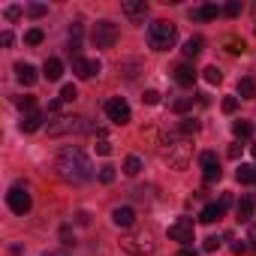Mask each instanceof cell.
Returning <instances> with one entry per match:
<instances>
[{"mask_svg": "<svg viewBox=\"0 0 256 256\" xmlns=\"http://www.w3.org/2000/svg\"><path fill=\"white\" fill-rule=\"evenodd\" d=\"M54 172H58V178L66 181V184H84V181L94 178V163H90V157H88L82 148L66 145V148L58 154V160H54Z\"/></svg>", "mask_w": 256, "mask_h": 256, "instance_id": "6da1fadb", "label": "cell"}, {"mask_svg": "<svg viewBox=\"0 0 256 256\" xmlns=\"http://www.w3.org/2000/svg\"><path fill=\"white\" fill-rule=\"evenodd\" d=\"M46 130H48V136L60 139V136H82V133L90 130V126H88L84 118H78V114H58V118H52V120L46 124Z\"/></svg>", "mask_w": 256, "mask_h": 256, "instance_id": "7a4b0ae2", "label": "cell"}, {"mask_svg": "<svg viewBox=\"0 0 256 256\" xmlns=\"http://www.w3.org/2000/svg\"><path fill=\"white\" fill-rule=\"evenodd\" d=\"M175 40H178V28L172 22H154L148 28V46L154 52H169L175 46Z\"/></svg>", "mask_w": 256, "mask_h": 256, "instance_id": "3957f363", "label": "cell"}, {"mask_svg": "<svg viewBox=\"0 0 256 256\" xmlns=\"http://www.w3.org/2000/svg\"><path fill=\"white\" fill-rule=\"evenodd\" d=\"M120 247H124V253H130V256H151V253H154V241H151L148 232L120 238Z\"/></svg>", "mask_w": 256, "mask_h": 256, "instance_id": "277c9868", "label": "cell"}, {"mask_svg": "<svg viewBox=\"0 0 256 256\" xmlns=\"http://www.w3.org/2000/svg\"><path fill=\"white\" fill-rule=\"evenodd\" d=\"M90 40H94L96 48H114V42H118V28H114L112 22H96Z\"/></svg>", "mask_w": 256, "mask_h": 256, "instance_id": "5b68a950", "label": "cell"}, {"mask_svg": "<svg viewBox=\"0 0 256 256\" xmlns=\"http://www.w3.org/2000/svg\"><path fill=\"white\" fill-rule=\"evenodd\" d=\"M106 114H108V120L112 124H130V118H133V112H130V106H126V100L124 96H112L108 102H106Z\"/></svg>", "mask_w": 256, "mask_h": 256, "instance_id": "8992f818", "label": "cell"}, {"mask_svg": "<svg viewBox=\"0 0 256 256\" xmlns=\"http://www.w3.org/2000/svg\"><path fill=\"white\" fill-rule=\"evenodd\" d=\"M6 205H10L16 214H28V211H30V205H34V199H30L28 187H12V190L6 193Z\"/></svg>", "mask_w": 256, "mask_h": 256, "instance_id": "52a82bcc", "label": "cell"}, {"mask_svg": "<svg viewBox=\"0 0 256 256\" xmlns=\"http://www.w3.org/2000/svg\"><path fill=\"white\" fill-rule=\"evenodd\" d=\"M199 166H202V175H205V181L211 184V181H220V160H217V154L214 151H202L199 154Z\"/></svg>", "mask_w": 256, "mask_h": 256, "instance_id": "ba28073f", "label": "cell"}, {"mask_svg": "<svg viewBox=\"0 0 256 256\" xmlns=\"http://www.w3.org/2000/svg\"><path fill=\"white\" fill-rule=\"evenodd\" d=\"M169 238H172V241H181V244H190V241H193V220H190V217H178V220L169 226Z\"/></svg>", "mask_w": 256, "mask_h": 256, "instance_id": "9c48e42d", "label": "cell"}, {"mask_svg": "<svg viewBox=\"0 0 256 256\" xmlns=\"http://www.w3.org/2000/svg\"><path fill=\"white\" fill-rule=\"evenodd\" d=\"M112 223L120 226V229H130L136 223V211L130 205H118V208H112Z\"/></svg>", "mask_w": 256, "mask_h": 256, "instance_id": "30bf717a", "label": "cell"}, {"mask_svg": "<svg viewBox=\"0 0 256 256\" xmlns=\"http://www.w3.org/2000/svg\"><path fill=\"white\" fill-rule=\"evenodd\" d=\"M72 72H76L78 78H90L94 72H100V60H88V58L76 54V58H72Z\"/></svg>", "mask_w": 256, "mask_h": 256, "instance_id": "8fae6325", "label": "cell"}, {"mask_svg": "<svg viewBox=\"0 0 256 256\" xmlns=\"http://www.w3.org/2000/svg\"><path fill=\"white\" fill-rule=\"evenodd\" d=\"M120 10H124L126 18H133V22H142L148 16V4H145V0H124Z\"/></svg>", "mask_w": 256, "mask_h": 256, "instance_id": "7c38bea8", "label": "cell"}, {"mask_svg": "<svg viewBox=\"0 0 256 256\" xmlns=\"http://www.w3.org/2000/svg\"><path fill=\"white\" fill-rule=\"evenodd\" d=\"M42 120H46V114L40 112V108H34V112H24L22 114V133H36L40 130V126H42Z\"/></svg>", "mask_w": 256, "mask_h": 256, "instance_id": "4fadbf2b", "label": "cell"}, {"mask_svg": "<svg viewBox=\"0 0 256 256\" xmlns=\"http://www.w3.org/2000/svg\"><path fill=\"white\" fill-rule=\"evenodd\" d=\"M220 12H223L220 6H214V4H205V6H196V10L190 12V18H193V22H214Z\"/></svg>", "mask_w": 256, "mask_h": 256, "instance_id": "5bb4252c", "label": "cell"}, {"mask_svg": "<svg viewBox=\"0 0 256 256\" xmlns=\"http://www.w3.org/2000/svg\"><path fill=\"white\" fill-rule=\"evenodd\" d=\"M175 82H178L181 88H193V82H196V70H193L190 64H178V66H175Z\"/></svg>", "mask_w": 256, "mask_h": 256, "instance_id": "9a60e30c", "label": "cell"}, {"mask_svg": "<svg viewBox=\"0 0 256 256\" xmlns=\"http://www.w3.org/2000/svg\"><path fill=\"white\" fill-rule=\"evenodd\" d=\"M42 76H46L48 82H58V78L64 76V64H60V58H48V60L42 64Z\"/></svg>", "mask_w": 256, "mask_h": 256, "instance_id": "2e32d148", "label": "cell"}, {"mask_svg": "<svg viewBox=\"0 0 256 256\" xmlns=\"http://www.w3.org/2000/svg\"><path fill=\"white\" fill-rule=\"evenodd\" d=\"M16 76H18V82L22 84H36V78H40V72H36V66H30V64H18L16 66Z\"/></svg>", "mask_w": 256, "mask_h": 256, "instance_id": "e0dca14e", "label": "cell"}, {"mask_svg": "<svg viewBox=\"0 0 256 256\" xmlns=\"http://www.w3.org/2000/svg\"><path fill=\"white\" fill-rule=\"evenodd\" d=\"M235 220H238V223H250V220H253V199L244 196V199L235 205Z\"/></svg>", "mask_w": 256, "mask_h": 256, "instance_id": "ac0fdd59", "label": "cell"}, {"mask_svg": "<svg viewBox=\"0 0 256 256\" xmlns=\"http://www.w3.org/2000/svg\"><path fill=\"white\" fill-rule=\"evenodd\" d=\"M223 211H226V208H223L220 202H211V205H205V208H202L199 223H214V220H220V217H223Z\"/></svg>", "mask_w": 256, "mask_h": 256, "instance_id": "d6986e66", "label": "cell"}, {"mask_svg": "<svg viewBox=\"0 0 256 256\" xmlns=\"http://www.w3.org/2000/svg\"><path fill=\"white\" fill-rule=\"evenodd\" d=\"M202 46H205L202 36H190V40L184 42V58H199V54H202Z\"/></svg>", "mask_w": 256, "mask_h": 256, "instance_id": "ffe728a7", "label": "cell"}, {"mask_svg": "<svg viewBox=\"0 0 256 256\" xmlns=\"http://www.w3.org/2000/svg\"><path fill=\"white\" fill-rule=\"evenodd\" d=\"M139 172H142V157L130 154V157L124 160V175H130V178H133V175H139Z\"/></svg>", "mask_w": 256, "mask_h": 256, "instance_id": "44dd1931", "label": "cell"}, {"mask_svg": "<svg viewBox=\"0 0 256 256\" xmlns=\"http://www.w3.org/2000/svg\"><path fill=\"white\" fill-rule=\"evenodd\" d=\"M238 96L241 100H253L256 96V82L253 78H241L238 82Z\"/></svg>", "mask_w": 256, "mask_h": 256, "instance_id": "7402d4cb", "label": "cell"}, {"mask_svg": "<svg viewBox=\"0 0 256 256\" xmlns=\"http://www.w3.org/2000/svg\"><path fill=\"white\" fill-rule=\"evenodd\" d=\"M235 178H238V184H256V166H238Z\"/></svg>", "mask_w": 256, "mask_h": 256, "instance_id": "603a6c76", "label": "cell"}, {"mask_svg": "<svg viewBox=\"0 0 256 256\" xmlns=\"http://www.w3.org/2000/svg\"><path fill=\"white\" fill-rule=\"evenodd\" d=\"M178 133L187 139V136H196L199 133V120H193V118H184L181 124H178Z\"/></svg>", "mask_w": 256, "mask_h": 256, "instance_id": "cb8c5ba5", "label": "cell"}, {"mask_svg": "<svg viewBox=\"0 0 256 256\" xmlns=\"http://www.w3.org/2000/svg\"><path fill=\"white\" fill-rule=\"evenodd\" d=\"M232 133H235L238 139H250V136H253V126H250L247 120H235V124H232Z\"/></svg>", "mask_w": 256, "mask_h": 256, "instance_id": "d4e9b609", "label": "cell"}, {"mask_svg": "<svg viewBox=\"0 0 256 256\" xmlns=\"http://www.w3.org/2000/svg\"><path fill=\"white\" fill-rule=\"evenodd\" d=\"M190 108H193V96H178V100H172V112L184 114V112H190Z\"/></svg>", "mask_w": 256, "mask_h": 256, "instance_id": "484cf974", "label": "cell"}, {"mask_svg": "<svg viewBox=\"0 0 256 256\" xmlns=\"http://www.w3.org/2000/svg\"><path fill=\"white\" fill-rule=\"evenodd\" d=\"M42 40H46V36H42V30H40V28H30V30L24 34V42H28V46H40Z\"/></svg>", "mask_w": 256, "mask_h": 256, "instance_id": "4316f807", "label": "cell"}, {"mask_svg": "<svg viewBox=\"0 0 256 256\" xmlns=\"http://www.w3.org/2000/svg\"><path fill=\"white\" fill-rule=\"evenodd\" d=\"M46 12H48L46 4H30V6H28V16H30V18H42Z\"/></svg>", "mask_w": 256, "mask_h": 256, "instance_id": "83f0119b", "label": "cell"}, {"mask_svg": "<svg viewBox=\"0 0 256 256\" xmlns=\"http://www.w3.org/2000/svg\"><path fill=\"white\" fill-rule=\"evenodd\" d=\"M60 241H64L66 247L76 244V232H72V226H60Z\"/></svg>", "mask_w": 256, "mask_h": 256, "instance_id": "f1b7e54d", "label": "cell"}, {"mask_svg": "<svg viewBox=\"0 0 256 256\" xmlns=\"http://www.w3.org/2000/svg\"><path fill=\"white\" fill-rule=\"evenodd\" d=\"M223 12H226L229 18H235V16H241V0H229V4L223 6Z\"/></svg>", "mask_w": 256, "mask_h": 256, "instance_id": "f546056e", "label": "cell"}, {"mask_svg": "<svg viewBox=\"0 0 256 256\" xmlns=\"http://www.w3.org/2000/svg\"><path fill=\"white\" fill-rule=\"evenodd\" d=\"M78 96V90H76V84H64V90H60V100L64 102H72Z\"/></svg>", "mask_w": 256, "mask_h": 256, "instance_id": "4dcf8cb0", "label": "cell"}, {"mask_svg": "<svg viewBox=\"0 0 256 256\" xmlns=\"http://www.w3.org/2000/svg\"><path fill=\"white\" fill-rule=\"evenodd\" d=\"M16 106H18L22 112H34V106H36V100H34V96H18V100H16Z\"/></svg>", "mask_w": 256, "mask_h": 256, "instance_id": "1f68e13d", "label": "cell"}, {"mask_svg": "<svg viewBox=\"0 0 256 256\" xmlns=\"http://www.w3.org/2000/svg\"><path fill=\"white\" fill-rule=\"evenodd\" d=\"M114 175H118V172H114V166H102V169H100V181H102V184H112V181H114Z\"/></svg>", "mask_w": 256, "mask_h": 256, "instance_id": "d6a6232c", "label": "cell"}, {"mask_svg": "<svg viewBox=\"0 0 256 256\" xmlns=\"http://www.w3.org/2000/svg\"><path fill=\"white\" fill-rule=\"evenodd\" d=\"M220 78H223V72H220L217 66H208V70H205V82H211V84H217Z\"/></svg>", "mask_w": 256, "mask_h": 256, "instance_id": "836d02e7", "label": "cell"}, {"mask_svg": "<svg viewBox=\"0 0 256 256\" xmlns=\"http://www.w3.org/2000/svg\"><path fill=\"white\" fill-rule=\"evenodd\" d=\"M217 247H220V238H217V235H208V238H205V244H202V250H205V253H214Z\"/></svg>", "mask_w": 256, "mask_h": 256, "instance_id": "e575fe53", "label": "cell"}, {"mask_svg": "<svg viewBox=\"0 0 256 256\" xmlns=\"http://www.w3.org/2000/svg\"><path fill=\"white\" fill-rule=\"evenodd\" d=\"M4 16H6V22H18L22 18V6H6Z\"/></svg>", "mask_w": 256, "mask_h": 256, "instance_id": "d590c367", "label": "cell"}, {"mask_svg": "<svg viewBox=\"0 0 256 256\" xmlns=\"http://www.w3.org/2000/svg\"><path fill=\"white\" fill-rule=\"evenodd\" d=\"M220 106H223V112H226V114H232V112L238 108V96H226Z\"/></svg>", "mask_w": 256, "mask_h": 256, "instance_id": "8d00e7d4", "label": "cell"}, {"mask_svg": "<svg viewBox=\"0 0 256 256\" xmlns=\"http://www.w3.org/2000/svg\"><path fill=\"white\" fill-rule=\"evenodd\" d=\"M226 46H229V52H232V54H241V52H244V40H235V36H232Z\"/></svg>", "mask_w": 256, "mask_h": 256, "instance_id": "74e56055", "label": "cell"}, {"mask_svg": "<svg viewBox=\"0 0 256 256\" xmlns=\"http://www.w3.org/2000/svg\"><path fill=\"white\" fill-rule=\"evenodd\" d=\"M96 154H100V157H108V154H112V142L100 139V142H96Z\"/></svg>", "mask_w": 256, "mask_h": 256, "instance_id": "f35d334b", "label": "cell"}, {"mask_svg": "<svg viewBox=\"0 0 256 256\" xmlns=\"http://www.w3.org/2000/svg\"><path fill=\"white\" fill-rule=\"evenodd\" d=\"M142 102H148V106H157V102H160V94H157V90H145Z\"/></svg>", "mask_w": 256, "mask_h": 256, "instance_id": "ab89813d", "label": "cell"}, {"mask_svg": "<svg viewBox=\"0 0 256 256\" xmlns=\"http://www.w3.org/2000/svg\"><path fill=\"white\" fill-rule=\"evenodd\" d=\"M247 250H250V244H244V241H235V244H232V253H235V256H241V253H247Z\"/></svg>", "mask_w": 256, "mask_h": 256, "instance_id": "60d3db41", "label": "cell"}, {"mask_svg": "<svg viewBox=\"0 0 256 256\" xmlns=\"http://www.w3.org/2000/svg\"><path fill=\"white\" fill-rule=\"evenodd\" d=\"M247 241H250V247H253V250H256V220H253V223H250V238H247Z\"/></svg>", "mask_w": 256, "mask_h": 256, "instance_id": "b9f144b4", "label": "cell"}, {"mask_svg": "<svg viewBox=\"0 0 256 256\" xmlns=\"http://www.w3.org/2000/svg\"><path fill=\"white\" fill-rule=\"evenodd\" d=\"M76 220H78L82 226H88V223H90V217H88V211H78V214H76Z\"/></svg>", "mask_w": 256, "mask_h": 256, "instance_id": "7bdbcfd3", "label": "cell"}, {"mask_svg": "<svg viewBox=\"0 0 256 256\" xmlns=\"http://www.w3.org/2000/svg\"><path fill=\"white\" fill-rule=\"evenodd\" d=\"M0 42H4V46H12V34L4 30V34H0Z\"/></svg>", "mask_w": 256, "mask_h": 256, "instance_id": "ee69618b", "label": "cell"}, {"mask_svg": "<svg viewBox=\"0 0 256 256\" xmlns=\"http://www.w3.org/2000/svg\"><path fill=\"white\" fill-rule=\"evenodd\" d=\"M178 256H199V253H196L193 247H181V250H178Z\"/></svg>", "mask_w": 256, "mask_h": 256, "instance_id": "f6af8a7d", "label": "cell"}, {"mask_svg": "<svg viewBox=\"0 0 256 256\" xmlns=\"http://www.w3.org/2000/svg\"><path fill=\"white\" fill-rule=\"evenodd\" d=\"M238 154H241V148H238V145H232V148H229V157H232V160H238Z\"/></svg>", "mask_w": 256, "mask_h": 256, "instance_id": "bcb514c9", "label": "cell"}, {"mask_svg": "<svg viewBox=\"0 0 256 256\" xmlns=\"http://www.w3.org/2000/svg\"><path fill=\"white\" fill-rule=\"evenodd\" d=\"M42 256H66L64 250H48V253H42Z\"/></svg>", "mask_w": 256, "mask_h": 256, "instance_id": "7dc6e473", "label": "cell"}, {"mask_svg": "<svg viewBox=\"0 0 256 256\" xmlns=\"http://www.w3.org/2000/svg\"><path fill=\"white\" fill-rule=\"evenodd\" d=\"M250 154H253V157H256V145H253V148H250Z\"/></svg>", "mask_w": 256, "mask_h": 256, "instance_id": "c3c4849f", "label": "cell"}]
</instances>
